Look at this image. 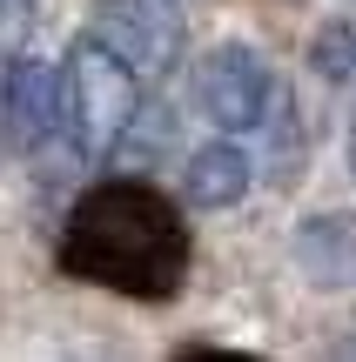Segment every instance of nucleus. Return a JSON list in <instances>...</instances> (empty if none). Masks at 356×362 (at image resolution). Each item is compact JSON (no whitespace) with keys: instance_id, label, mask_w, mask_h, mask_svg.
I'll use <instances>...</instances> for the list:
<instances>
[{"instance_id":"nucleus-1","label":"nucleus","mask_w":356,"mask_h":362,"mask_svg":"<svg viewBox=\"0 0 356 362\" xmlns=\"http://www.w3.org/2000/svg\"><path fill=\"white\" fill-rule=\"evenodd\" d=\"M61 269L128 302H168L188 275V228L148 181H101L61 221Z\"/></svg>"},{"instance_id":"nucleus-2","label":"nucleus","mask_w":356,"mask_h":362,"mask_svg":"<svg viewBox=\"0 0 356 362\" xmlns=\"http://www.w3.org/2000/svg\"><path fill=\"white\" fill-rule=\"evenodd\" d=\"M61 74H67V148L74 155H115L142 115V94H134L142 74L121 54H108L94 34L67 47Z\"/></svg>"},{"instance_id":"nucleus-3","label":"nucleus","mask_w":356,"mask_h":362,"mask_svg":"<svg viewBox=\"0 0 356 362\" xmlns=\"http://www.w3.org/2000/svg\"><path fill=\"white\" fill-rule=\"evenodd\" d=\"M195 107L215 128H263L282 107V81L255 47L222 40V47L202 54V67H195Z\"/></svg>"},{"instance_id":"nucleus-4","label":"nucleus","mask_w":356,"mask_h":362,"mask_svg":"<svg viewBox=\"0 0 356 362\" xmlns=\"http://www.w3.org/2000/svg\"><path fill=\"white\" fill-rule=\"evenodd\" d=\"M94 40L134 67V74H168L182 54V0H101Z\"/></svg>"},{"instance_id":"nucleus-5","label":"nucleus","mask_w":356,"mask_h":362,"mask_svg":"<svg viewBox=\"0 0 356 362\" xmlns=\"http://www.w3.org/2000/svg\"><path fill=\"white\" fill-rule=\"evenodd\" d=\"M54 134H67V74H54L47 61L13 54V67H7V141L21 155H34Z\"/></svg>"},{"instance_id":"nucleus-6","label":"nucleus","mask_w":356,"mask_h":362,"mask_svg":"<svg viewBox=\"0 0 356 362\" xmlns=\"http://www.w3.org/2000/svg\"><path fill=\"white\" fill-rule=\"evenodd\" d=\"M182 194H188L195 208H236L242 194H249V161H242V148L209 141L202 155H188V168H182Z\"/></svg>"},{"instance_id":"nucleus-7","label":"nucleus","mask_w":356,"mask_h":362,"mask_svg":"<svg viewBox=\"0 0 356 362\" xmlns=\"http://www.w3.org/2000/svg\"><path fill=\"white\" fill-rule=\"evenodd\" d=\"M303 269L316 275V282H343L350 275V242H356V228L350 221H336V215H323V221H303Z\"/></svg>"},{"instance_id":"nucleus-8","label":"nucleus","mask_w":356,"mask_h":362,"mask_svg":"<svg viewBox=\"0 0 356 362\" xmlns=\"http://www.w3.org/2000/svg\"><path fill=\"white\" fill-rule=\"evenodd\" d=\"M309 61H316L323 81H350V74H356V27L330 21V27L316 34V47H309Z\"/></svg>"},{"instance_id":"nucleus-9","label":"nucleus","mask_w":356,"mask_h":362,"mask_svg":"<svg viewBox=\"0 0 356 362\" xmlns=\"http://www.w3.org/2000/svg\"><path fill=\"white\" fill-rule=\"evenodd\" d=\"M155 148H168V107H142L128 128V141L115 148V155H155Z\"/></svg>"},{"instance_id":"nucleus-10","label":"nucleus","mask_w":356,"mask_h":362,"mask_svg":"<svg viewBox=\"0 0 356 362\" xmlns=\"http://www.w3.org/2000/svg\"><path fill=\"white\" fill-rule=\"evenodd\" d=\"M182 362H255V356H236V349H188Z\"/></svg>"},{"instance_id":"nucleus-11","label":"nucleus","mask_w":356,"mask_h":362,"mask_svg":"<svg viewBox=\"0 0 356 362\" xmlns=\"http://www.w3.org/2000/svg\"><path fill=\"white\" fill-rule=\"evenodd\" d=\"M21 27H27V0H7V34L21 40Z\"/></svg>"},{"instance_id":"nucleus-12","label":"nucleus","mask_w":356,"mask_h":362,"mask_svg":"<svg viewBox=\"0 0 356 362\" xmlns=\"http://www.w3.org/2000/svg\"><path fill=\"white\" fill-rule=\"evenodd\" d=\"M343 148H350V175H356V107H350V141Z\"/></svg>"}]
</instances>
